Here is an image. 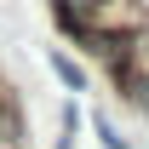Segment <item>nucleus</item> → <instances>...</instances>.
I'll list each match as a JSON object with an SVG mask.
<instances>
[{"label": "nucleus", "mask_w": 149, "mask_h": 149, "mask_svg": "<svg viewBox=\"0 0 149 149\" xmlns=\"http://www.w3.org/2000/svg\"><path fill=\"white\" fill-rule=\"evenodd\" d=\"M52 69H57V80H63V86H69V92H80V86H86V69H80V63H74L69 52H63V46H52Z\"/></svg>", "instance_id": "f257e3e1"}, {"label": "nucleus", "mask_w": 149, "mask_h": 149, "mask_svg": "<svg viewBox=\"0 0 149 149\" xmlns=\"http://www.w3.org/2000/svg\"><path fill=\"white\" fill-rule=\"evenodd\" d=\"M92 126H97V143H103V149H132L126 138L115 132V120H109V115H92Z\"/></svg>", "instance_id": "f03ea898"}]
</instances>
